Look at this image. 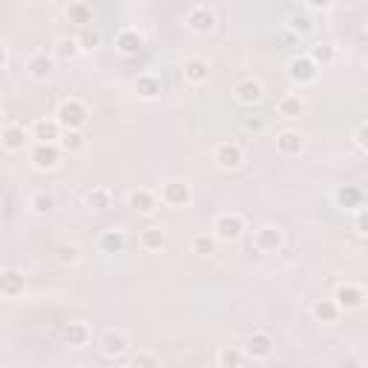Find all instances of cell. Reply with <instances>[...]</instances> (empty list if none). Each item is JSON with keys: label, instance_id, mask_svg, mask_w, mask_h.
<instances>
[{"label": "cell", "instance_id": "21", "mask_svg": "<svg viewBox=\"0 0 368 368\" xmlns=\"http://www.w3.org/2000/svg\"><path fill=\"white\" fill-rule=\"evenodd\" d=\"M89 340H92V331L87 323H69L63 328V343L69 348H84V345H89Z\"/></svg>", "mask_w": 368, "mask_h": 368}, {"label": "cell", "instance_id": "2", "mask_svg": "<svg viewBox=\"0 0 368 368\" xmlns=\"http://www.w3.org/2000/svg\"><path fill=\"white\" fill-rule=\"evenodd\" d=\"M245 233V219L239 213H219L213 219V236L219 242H236Z\"/></svg>", "mask_w": 368, "mask_h": 368}, {"label": "cell", "instance_id": "6", "mask_svg": "<svg viewBox=\"0 0 368 368\" xmlns=\"http://www.w3.org/2000/svg\"><path fill=\"white\" fill-rule=\"evenodd\" d=\"M184 26L193 32V35H210V32L216 29V14L207 9V6H193V9L187 12Z\"/></svg>", "mask_w": 368, "mask_h": 368}, {"label": "cell", "instance_id": "32", "mask_svg": "<svg viewBox=\"0 0 368 368\" xmlns=\"http://www.w3.org/2000/svg\"><path fill=\"white\" fill-rule=\"evenodd\" d=\"M75 41H78V46H81V55H89V52L98 50L101 35H98V32H95L92 26H81V32L75 35Z\"/></svg>", "mask_w": 368, "mask_h": 368}, {"label": "cell", "instance_id": "20", "mask_svg": "<svg viewBox=\"0 0 368 368\" xmlns=\"http://www.w3.org/2000/svg\"><path fill=\"white\" fill-rule=\"evenodd\" d=\"M138 245H141V250H147V253L162 250V248L167 245V233H164V228H155V225L144 228V230L138 233Z\"/></svg>", "mask_w": 368, "mask_h": 368}, {"label": "cell", "instance_id": "44", "mask_svg": "<svg viewBox=\"0 0 368 368\" xmlns=\"http://www.w3.org/2000/svg\"><path fill=\"white\" fill-rule=\"evenodd\" d=\"M0 213H3V202H0Z\"/></svg>", "mask_w": 368, "mask_h": 368}, {"label": "cell", "instance_id": "18", "mask_svg": "<svg viewBox=\"0 0 368 368\" xmlns=\"http://www.w3.org/2000/svg\"><path fill=\"white\" fill-rule=\"evenodd\" d=\"M277 150L285 158H294V155H299L302 150H305V138H302L299 130H282L277 136Z\"/></svg>", "mask_w": 368, "mask_h": 368}, {"label": "cell", "instance_id": "1", "mask_svg": "<svg viewBox=\"0 0 368 368\" xmlns=\"http://www.w3.org/2000/svg\"><path fill=\"white\" fill-rule=\"evenodd\" d=\"M55 121L61 124V130H81V127L89 121V109L84 101L78 98H67L61 101L55 109Z\"/></svg>", "mask_w": 368, "mask_h": 368}, {"label": "cell", "instance_id": "37", "mask_svg": "<svg viewBox=\"0 0 368 368\" xmlns=\"http://www.w3.org/2000/svg\"><path fill=\"white\" fill-rule=\"evenodd\" d=\"M288 26H291L294 35H308V32L314 29V21L308 18V14H291V18H288Z\"/></svg>", "mask_w": 368, "mask_h": 368}, {"label": "cell", "instance_id": "28", "mask_svg": "<svg viewBox=\"0 0 368 368\" xmlns=\"http://www.w3.org/2000/svg\"><path fill=\"white\" fill-rule=\"evenodd\" d=\"M302 109H305V101L299 98V95H282L279 98V104H277V113L282 116V118H299L302 116Z\"/></svg>", "mask_w": 368, "mask_h": 368}, {"label": "cell", "instance_id": "29", "mask_svg": "<svg viewBox=\"0 0 368 368\" xmlns=\"http://www.w3.org/2000/svg\"><path fill=\"white\" fill-rule=\"evenodd\" d=\"M98 245H101L104 253H121L127 248V236H124V230H116V228L104 230L101 239H98Z\"/></svg>", "mask_w": 368, "mask_h": 368}, {"label": "cell", "instance_id": "4", "mask_svg": "<svg viewBox=\"0 0 368 368\" xmlns=\"http://www.w3.org/2000/svg\"><path fill=\"white\" fill-rule=\"evenodd\" d=\"M213 162H216L219 170H239L245 164V153L236 141H221L213 150Z\"/></svg>", "mask_w": 368, "mask_h": 368}, {"label": "cell", "instance_id": "7", "mask_svg": "<svg viewBox=\"0 0 368 368\" xmlns=\"http://www.w3.org/2000/svg\"><path fill=\"white\" fill-rule=\"evenodd\" d=\"M23 291H26L23 270H18V268L0 270V296L3 299H18V296H23Z\"/></svg>", "mask_w": 368, "mask_h": 368}, {"label": "cell", "instance_id": "19", "mask_svg": "<svg viewBox=\"0 0 368 368\" xmlns=\"http://www.w3.org/2000/svg\"><path fill=\"white\" fill-rule=\"evenodd\" d=\"M184 81L187 84H193V87H202V84H207V78H210V67H207V61H202V58H190V61H184Z\"/></svg>", "mask_w": 368, "mask_h": 368}, {"label": "cell", "instance_id": "35", "mask_svg": "<svg viewBox=\"0 0 368 368\" xmlns=\"http://www.w3.org/2000/svg\"><path fill=\"white\" fill-rule=\"evenodd\" d=\"M216 242H219L216 236L199 233V236H193V242H190V250L199 253V256H210V253H216Z\"/></svg>", "mask_w": 368, "mask_h": 368}, {"label": "cell", "instance_id": "31", "mask_svg": "<svg viewBox=\"0 0 368 368\" xmlns=\"http://www.w3.org/2000/svg\"><path fill=\"white\" fill-rule=\"evenodd\" d=\"M52 207H55V199L46 193V190H38V193L29 196V210L35 213V216H50Z\"/></svg>", "mask_w": 368, "mask_h": 368}, {"label": "cell", "instance_id": "15", "mask_svg": "<svg viewBox=\"0 0 368 368\" xmlns=\"http://www.w3.org/2000/svg\"><path fill=\"white\" fill-rule=\"evenodd\" d=\"M61 124L55 121V118H38L35 124H32V130H29V136L35 138V144H58V138H61Z\"/></svg>", "mask_w": 368, "mask_h": 368}, {"label": "cell", "instance_id": "30", "mask_svg": "<svg viewBox=\"0 0 368 368\" xmlns=\"http://www.w3.org/2000/svg\"><path fill=\"white\" fill-rule=\"evenodd\" d=\"M308 58L316 63L319 69H323V67H331V63L337 61V50H334L331 43H314L311 52H308Z\"/></svg>", "mask_w": 368, "mask_h": 368}, {"label": "cell", "instance_id": "25", "mask_svg": "<svg viewBox=\"0 0 368 368\" xmlns=\"http://www.w3.org/2000/svg\"><path fill=\"white\" fill-rule=\"evenodd\" d=\"M136 92L144 101H155L158 95H162V81H158L155 75H138L136 78Z\"/></svg>", "mask_w": 368, "mask_h": 368}, {"label": "cell", "instance_id": "3", "mask_svg": "<svg viewBox=\"0 0 368 368\" xmlns=\"http://www.w3.org/2000/svg\"><path fill=\"white\" fill-rule=\"evenodd\" d=\"M285 245V236L277 225H259L253 230V248L259 253H279Z\"/></svg>", "mask_w": 368, "mask_h": 368}, {"label": "cell", "instance_id": "38", "mask_svg": "<svg viewBox=\"0 0 368 368\" xmlns=\"http://www.w3.org/2000/svg\"><path fill=\"white\" fill-rule=\"evenodd\" d=\"M78 256H81V250H78L75 245H58V248H55V259H58L61 265H75Z\"/></svg>", "mask_w": 368, "mask_h": 368}, {"label": "cell", "instance_id": "17", "mask_svg": "<svg viewBox=\"0 0 368 368\" xmlns=\"http://www.w3.org/2000/svg\"><path fill=\"white\" fill-rule=\"evenodd\" d=\"M29 144V133L23 130L21 124H9L0 130V147L9 150V153H21Z\"/></svg>", "mask_w": 368, "mask_h": 368}, {"label": "cell", "instance_id": "10", "mask_svg": "<svg viewBox=\"0 0 368 368\" xmlns=\"http://www.w3.org/2000/svg\"><path fill=\"white\" fill-rule=\"evenodd\" d=\"M130 351V340L121 331H107L101 337V354L107 360H124V354Z\"/></svg>", "mask_w": 368, "mask_h": 368}, {"label": "cell", "instance_id": "22", "mask_svg": "<svg viewBox=\"0 0 368 368\" xmlns=\"http://www.w3.org/2000/svg\"><path fill=\"white\" fill-rule=\"evenodd\" d=\"M311 311H314V319H316V323H323V325H334V323L340 319V311H343V308H340L334 299H316Z\"/></svg>", "mask_w": 368, "mask_h": 368}, {"label": "cell", "instance_id": "12", "mask_svg": "<svg viewBox=\"0 0 368 368\" xmlns=\"http://www.w3.org/2000/svg\"><path fill=\"white\" fill-rule=\"evenodd\" d=\"M32 164H35V170H55L61 164V147L58 144H35Z\"/></svg>", "mask_w": 368, "mask_h": 368}, {"label": "cell", "instance_id": "42", "mask_svg": "<svg viewBox=\"0 0 368 368\" xmlns=\"http://www.w3.org/2000/svg\"><path fill=\"white\" fill-rule=\"evenodd\" d=\"M357 230H360V233H365V230H368V221H365V213H360V219H357Z\"/></svg>", "mask_w": 368, "mask_h": 368}, {"label": "cell", "instance_id": "26", "mask_svg": "<svg viewBox=\"0 0 368 368\" xmlns=\"http://www.w3.org/2000/svg\"><path fill=\"white\" fill-rule=\"evenodd\" d=\"M84 202H87V207H89L92 213H104V210L113 207V193H109L107 187H92Z\"/></svg>", "mask_w": 368, "mask_h": 368}, {"label": "cell", "instance_id": "16", "mask_svg": "<svg viewBox=\"0 0 368 368\" xmlns=\"http://www.w3.org/2000/svg\"><path fill=\"white\" fill-rule=\"evenodd\" d=\"M26 72L35 78V81H46V78H52V72H55V55H46V52L29 55Z\"/></svg>", "mask_w": 368, "mask_h": 368}, {"label": "cell", "instance_id": "11", "mask_svg": "<svg viewBox=\"0 0 368 368\" xmlns=\"http://www.w3.org/2000/svg\"><path fill=\"white\" fill-rule=\"evenodd\" d=\"M274 348H277V343L268 331H256V334H250L245 354H248V360H268L274 354Z\"/></svg>", "mask_w": 368, "mask_h": 368}, {"label": "cell", "instance_id": "24", "mask_svg": "<svg viewBox=\"0 0 368 368\" xmlns=\"http://www.w3.org/2000/svg\"><path fill=\"white\" fill-rule=\"evenodd\" d=\"M362 202H365V193H362L357 184H343L337 190V204L345 207V210H360Z\"/></svg>", "mask_w": 368, "mask_h": 368}, {"label": "cell", "instance_id": "13", "mask_svg": "<svg viewBox=\"0 0 368 368\" xmlns=\"http://www.w3.org/2000/svg\"><path fill=\"white\" fill-rule=\"evenodd\" d=\"M116 50H118L124 58L141 55V50H144V35H141L138 29H121L118 35H116Z\"/></svg>", "mask_w": 368, "mask_h": 368}, {"label": "cell", "instance_id": "40", "mask_svg": "<svg viewBox=\"0 0 368 368\" xmlns=\"http://www.w3.org/2000/svg\"><path fill=\"white\" fill-rule=\"evenodd\" d=\"M305 3H308L311 9H316V12H325V9L334 3V0H305Z\"/></svg>", "mask_w": 368, "mask_h": 368}, {"label": "cell", "instance_id": "23", "mask_svg": "<svg viewBox=\"0 0 368 368\" xmlns=\"http://www.w3.org/2000/svg\"><path fill=\"white\" fill-rule=\"evenodd\" d=\"M58 147H61V153L78 155V153L87 150V136L81 130H63L61 138H58Z\"/></svg>", "mask_w": 368, "mask_h": 368}, {"label": "cell", "instance_id": "27", "mask_svg": "<svg viewBox=\"0 0 368 368\" xmlns=\"http://www.w3.org/2000/svg\"><path fill=\"white\" fill-rule=\"evenodd\" d=\"M127 202H130V207H133L136 213H153L155 204H158V199H155L153 190H144V187H141V190H133Z\"/></svg>", "mask_w": 368, "mask_h": 368}, {"label": "cell", "instance_id": "36", "mask_svg": "<svg viewBox=\"0 0 368 368\" xmlns=\"http://www.w3.org/2000/svg\"><path fill=\"white\" fill-rule=\"evenodd\" d=\"M69 21L78 26H89L92 23V9L87 3H72L69 6Z\"/></svg>", "mask_w": 368, "mask_h": 368}, {"label": "cell", "instance_id": "39", "mask_svg": "<svg viewBox=\"0 0 368 368\" xmlns=\"http://www.w3.org/2000/svg\"><path fill=\"white\" fill-rule=\"evenodd\" d=\"M127 362H130L133 368H155L158 365V357L150 354V351H138V354H133Z\"/></svg>", "mask_w": 368, "mask_h": 368}, {"label": "cell", "instance_id": "9", "mask_svg": "<svg viewBox=\"0 0 368 368\" xmlns=\"http://www.w3.org/2000/svg\"><path fill=\"white\" fill-rule=\"evenodd\" d=\"M233 98L242 104V107H256V104L265 98V87L256 81V78H245V81H239L233 87Z\"/></svg>", "mask_w": 368, "mask_h": 368}, {"label": "cell", "instance_id": "34", "mask_svg": "<svg viewBox=\"0 0 368 368\" xmlns=\"http://www.w3.org/2000/svg\"><path fill=\"white\" fill-rule=\"evenodd\" d=\"M248 362V354L245 351H239V348H221L219 354H216V365L221 368H228V365H245Z\"/></svg>", "mask_w": 368, "mask_h": 368}, {"label": "cell", "instance_id": "33", "mask_svg": "<svg viewBox=\"0 0 368 368\" xmlns=\"http://www.w3.org/2000/svg\"><path fill=\"white\" fill-rule=\"evenodd\" d=\"M52 55H55V58H61V61H72V58L81 55V46H78V41H75V38H58V41H55Z\"/></svg>", "mask_w": 368, "mask_h": 368}, {"label": "cell", "instance_id": "43", "mask_svg": "<svg viewBox=\"0 0 368 368\" xmlns=\"http://www.w3.org/2000/svg\"><path fill=\"white\" fill-rule=\"evenodd\" d=\"M362 136H365V127L360 124V130H357V144H360V147H362V144H365V138H362Z\"/></svg>", "mask_w": 368, "mask_h": 368}, {"label": "cell", "instance_id": "5", "mask_svg": "<svg viewBox=\"0 0 368 368\" xmlns=\"http://www.w3.org/2000/svg\"><path fill=\"white\" fill-rule=\"evenodd\" d=\"M288 75H291V81L299 84V87H308L316 81L319 75V67L308 58V55H296L291 63H288Z\"/></svg>", "mask_w": 368, "mask_h": 368}, {"label": "cell", "instance_id": "8", "mask_svg": "<svg viewBox=\"0 0 368 368\" xmlns=\"http://www.w3.org/2000/svg\"><path fill=\"white\" fill-rule=\"evenodd\" d=\"M162 202L167 207H190L193 190H190L187 182H167V184H162Z\"/></svg>", "mask_w": 368, "mask_h": 368}, {"label": "cell", "instance_id": "14", "mask_svg": "<svg viewBox=\"0 0 368 368\" xmlns=\"http://www.w3.org/2000/svg\"><path fill=\"white\" fill-rule=\"evenodd\" d=\"M334 302H337L340 308H345V311L362 308V302H365V291H362L360 285H354V282H345V285H340V288H337V294H334Z\"/></svg>", "mask_w": 368, "mask_h": 368}, {"label": "cell", "instance_id": "41", "mask_svg": "<svg viewBox=\"0 0 368 368\" xmlns=\"http://www.w3.org/2000/svg\"><path fill=\"white\" fill-rule=\"evenodd\" d=\"M6 63H9V52H6V46H3V43H0V69H3V67H6Z\"/></svg>", "mask_w": 368, "mask_h": 368}]
</instances>
